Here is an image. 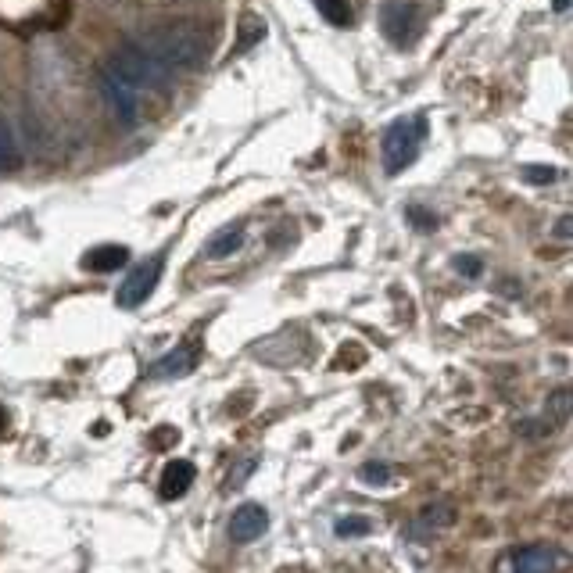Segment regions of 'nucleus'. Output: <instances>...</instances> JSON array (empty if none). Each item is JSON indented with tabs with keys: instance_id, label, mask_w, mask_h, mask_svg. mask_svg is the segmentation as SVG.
<instances>
[{
	"instance_id": "obj_1",
	"label": "nucleus",
	"mask_w": 573,
	"mask_h": 573,
	"mask_svg": "<svg viewBox=\"0 0 573 573\" xmlns=\"http://www.w3.org/2000/svg\"><path fill=\"white\" fill-rule=\"evenodd\" d=\"M140 40L151 47V54L158 61H165L172 72L176 69H201L208 58V33L194 22H169V26L154 29V33L140 36Z\"/></svg>"
},
{
	"instance_id": "obj_22",
	"label": "nucleus",
	"mask_w": 573,
	"mask_h": 573,
	"mask_svg": "<svg viewBox=\"0 0 573 573\" xmlns=\"http://www.w3.org/2000/svg\"><path fill=\"white\" fill-rule=\"evenodd\" d=\"M409 215H412V223H416V226H434V223H437V219H430V215H423L420 208H409Z\"/></svg>"
},
{
	"instance_id": "obj_19",
	"label": "nucleus",
	"mask_w": 573,
	"mask_h": 573,
	"mask_svg": "<svg viewBox=\"0 0 573 573\" xmlns=\"http://www.w3.org/2000/svg\"><path fill=\"white\" fill-rule=\"evenodd\" d=\"M523 180L534 183V187H545V183L559 180V172L552 165H523Z\"/></svg>"
},
{
	"instance_id": "obj_4",
	"label": "nucleus",
	"mask_w": 573,
	"mask_h": 573,
	"mask_svg": "<svg viewBox=\"0 0 573 573\" xmlns=\"http://www.w3.org/2000/svg\"><path fill=\"white\" fill-rule=\"evenodd\" d=\"M97 79H101V94H104V101H108V108H112V115L122 122V126H137V119H140V97H137V90L126 83V79L119 76V72L104 61L101 65V72H97Z\"/></svg>"
},
{
	"instance_id": "obj_9",
	"label": "nucleus",
	"mask_w": 573,
	"mask_h": 573,
	"mask_svg": "<svg viewBox=\"0 0 573 573\" xmlns=\"http://www.w3.org/2000/svg\"><path fill=\"white\" fill-rule=\"evenodd\" d=\"M194 477H197V466L190 459H176V462H169L165 466V473H162V498H180V495H187L190 491V484H194Z\"/></svg>"
},
{
	"instance_id": "obj_17",
	"label": "nucleus",
	"mask_w": 573,
	"mask_h": 573,
	"mask_svg": "<svg viewBox=\"0 0 573 573\" xmlns=\"http://www.w3.org/2000/svg\"><path fill=\"white\" fill-rule=\"evenodd\" d=\"M359 480L366 488H384V484H391V466L387 462H366L359 470Z\"/></svg>"
},
{
	"instance_id": "obj_3",
	"label": "nucleus",
	"mask_w": 573,
	"mask_h": 573,
	"mask_svg": "<svg viewBox=\"0 0 573 573\" xmlns=\"http://www.w3.org/2000/svg\"><path fill=\"white\" fill-rule=\"evenodd\" d=\"M427 140V122L423 119H402L394 122L384 133V147H380V158H384V169L391 176L409 169L416 158H420V147Z\"/></svg>"
},
{
	"instance_id": "obj_8",
	"label": "nucleus",
	"mask_w": 573,
	"mask_h": 573,
	"mask_svg": "<svg viewBox=\"0 0 573 573\" xmlns=\"http://www.w3.org/2000/svg\"><path fill=\"white\" fill-rule=\"evenodd\" d=\"M269 527V513L262 509V505L248 502V505H240L237 513H233L230 520V538L240 541V545H248V541H258L262 534H266Z\"/></svg>"
},
{
	"instance_id": "obj_23",
	"label": "nucleus",
	"mask_w": 573,
	"mask_h": 573,
	"mask_svg": "<svg viewBox=\"0 0 573 573\" xmlns=\"http://www.w3.org/2000/svg\"><path fill=\"white\" fill-rule=\"evenodd\" d=\"M556 237H559V240H566V237H570V219H566V215H563V219H559V223H556Z\"/></svg>"
},
{
	"instance_id": "obj_20",
	"label": "nucleus",
	"mask_w": 573,
	"mask_h": 573,
	"mask_svg": "<svg viewBox=\"0 0 573 573\" xmlns=\"http://www.w3.org/2000/svg\"><path fill=\"white\" fill-rule=\"evenodd\" d=\"M455 269H459L462 276H470V280H477V276L484 273V262H480L477 255H459V258H455Z\"/></svg>"
},
{
	"instance_id": "obj_21",
	"label": "nucleus",
	"mask_w": 573,
	"mask_h": 573,
	"mask_svg": "<svg viewBox=\"0 0 573 573\" xmlns=\"http://www.w3.org/2000/svg\"><path fill=\"white\" fill-rule=\"evenodd\" d=\"M255 470V459H248V462H240L237 470L230 473V488H240V484H244V480H248V473Z\"/></svg>"
},
{
	"instance_id": "obj_25",
	"label": "nucleus",
	"mask_w": 573,
	"mask_h": 573,
	"mask_svg": "<svg viewBox=\"0 0 573 573\" xmlns=\"http://www.w3.org/2000/svg\"><path fill=\"white\" fill-rule=\"evenodd\" d=\"M556 11L563 15V11H570V0H556Z\"/></svg>"
},
{
	"instance_id": "obj_24",
	"label": "nucleus",
	"mask_w": 573,
	"mask_h": 573,
	"mask_svg": "<svg viewBox=\"0 0 573 573\" xmlns=\"http://www.w3.org/2000/svg\"><path fill=\"white\" fill-rule=\"evenodd\" d=\"M4 430H8V412H4V405H0V437H4Z\"/></svg>"
},
{
	"instance_id": "obj_11",
	"label": "nucleus",
	"mask_w": 573,
	"mask_h": 573,
	"mask_svg": "<svg viewBox=\"0 0 573 573\" xmlns=\"http://www.w3.org/2000/svg\"><path fill=\"white\" fill-rule=\"evenodd\" d=\"M126 262H129V251L122 248V244H101V248H94L83 258V269H90V273H115V269H122Z\"/></svg>"
},
{
	"instance_id": "obj_5",
	"label": "nucleus",
	"mask_w": 573,
	"mask_h": 573,
	"mask_svg": "<svg viewBox=\"0 0 573 573\" xmlns=\"http://www.w3.org/2000/svg\"><path fill=\"white\" fill-rule=\"evenodd\" d=\"M162 266H165V258H162V255H154V258H147L144 266L133 269V273H129L126 280H122L119 294H115L119 308H137V305H144V301L154 294V287H158V280H162Z\"/></svg>"
},
{
	"instance_id": "obj_6",
	"label": "nucleus",
	"mask_w": 573,
	"mask_h": 573,
	"mask_svg": "<svg viewBox=\"0 0 573 573\" xmlns=\"http://www.w3.org/2000/svg\"><path fill=\"white\" fill-rule=\"evenodd\" d=\"M559 548L552 545H527L513 559H502V573H556L559 570Z\"/></svg>"
},
{
	"instance_id": "obj_16",
	"label": "nucleus",
	"mask_w": 573,
	"mask_h": 573,
	"mask_svg": "<svg viewBox=\"0 0 573 573\" xmlns=\"http://www.w3.org/2000/svg\"><path fill=\"white\" fill-rule=\"evenodd\" d=\"M319 8V15L330 22V26H351V4L348 0H312Z\"/></svg>"
},
{
	"instance_id": "obj_10",
	"label": "nucleus",
	"mask_w": 573,
	"mask_h": 573,
	"mask_svg": "<svg viewBox=\"0 0 573 573\" xmlns=\"http://www.w3.org/2000/svg\"><path fill=\"white\" fill-rule=\"evenodd\" d=\"M197 366V351L194 348H176L169 351V355H162V359L151 366V377L154 380H172V377H187L190 369Z\"/></svg>"
},
{
	"instance_id": "obj_2",
	"label": "nucleus",
	"mask_w": 573,
	"mask_h": 573,
	"mask_svg": "<svg viewBox=\"0 0 573 573\" xmlns=\"http://www.w3.org/2000/svg\"><path fill=\"white\" fill-rule=\"evenodd\" d=\"M108 65H112L133 90H165V86L172 83V76H176L165 61L154 58L144 40H122L112 51V58H108Z\"/></svg>"
},
{
	"instance_id": "obj_15",
	"label": "nucleus",
	"mask_w": 573,
	"mask_h": 573,
	"mask_svg": "<svg viewBox=\"0 0 573 573\" xmlns=\"http://www.w3.org/2000/svg\"><path fill=\"white\" fill-rule=\"evenodd\" d=\"M334 534L337 538H366V534H373V520L369 516H341V520L334 523Z\"/></svg>"
},
{
	"instance_id": "obj_13",
	"label": "nucleus",
	"mask_w": 573,
	"mask_h": 573,
	"mask_svg": "<svg viewBox=\"0 0 573 573\" xmlns=\"http://www.w3.org/2000/svg\"><path fill=\"white\" fill-rule=\"evenodd\" d=\"M240 40H237V47H233V54H248L255 43H262L266 40V22L262 18H255V15H244L240 18Z\"/></svg>"
},
{
	"instance_id": "obj_18",
	"label": "nucleus",
	"mask_w": 573,
	"mask_h": 573,
	"mask_svg": "<svg viewBox=\"0 0 573 573\" xmlns=\"http://www.w3.org/2000/svg\"><path fill=\"white\" fill-rule=\"evenodd\" d=\"M420 520H423V523H430V527H434V531H437V527H448V523L455 520V509H452V505H448V502H437V505L430 502L427 509H423Z\"/></svg>"
},
{
	"instance_id": "obj_12",
	"label": "nucleus",
	"mask_w": 573,
	"mask_h": 573,
	"mask_svg": "<svg viewBox=\"0 0 573 573\" xmlns=\"http://www.w3.org/2000/svg\"><path fill=\"white\" fill-rule=\"evenodd\" d=\"M240 244H244V226H230L208 240V258H230L233 251H240Z\"/></svg>"
},
{
	"instance_id": "obj_7",
	"label": "nucleus",
	"mask_w": 573,
	"mask_h": 573,
	"mask_svg": "<svg viewBox=\"0 0 573 573\" xmlns=\"http://www.w3.org/2000/svg\"><path fill=\"white\" fill-rule=\"evenodd\" d=\"M423 26V15L416 4H387L384 11V33L391 36L398 47H405V43H412V36L420 33Z\"/></svg>"
},
{
	"instance_id": "obj_14",
	"label": "nucleus",
	"mask_w": 573,
	"mask_h": 573,
	"mask_svg": "<svg viewBox=\"0 0 573 573\" xmlns=\"http://www.w3.org/2000/svg\"><path fill=\"white\" fill-rule=\"evenodd\" d=\"M18 169V137L11 122L0 115V172H11Z\"/></svg>"
}]
</instances>
